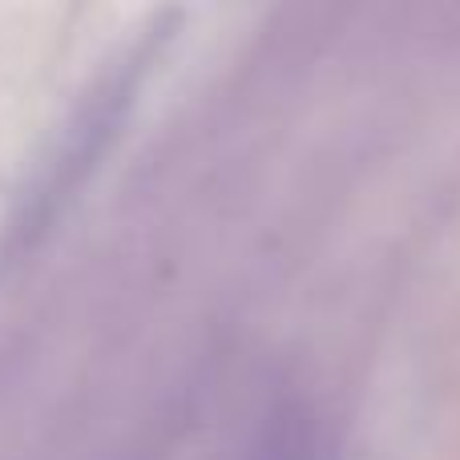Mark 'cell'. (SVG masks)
Masks as SVG:
<instances>
[{"label":"cell","instance_id":"2","mask_svg":"<svg viewBox=\"0 0 460 460\" xmlns=\"http://www.w3.org/2000/svg\"><path fill=\"white\" fill-rule=\"evenodd\" d=\"M246 460H323V429L303 400H279L262 416Z\"/></svg>","mask_w":460,"mask_h":460},{"label":"cell","instance_id":"1","mask_svg":"<svg viewBox=\"0 0 460 460\" xmlns=\"http://www.w3.org/2000/svg\"><path fill=\"white\" fill-rule=\"evenodd\" d=\"M150 40L121 53V61H113L97 77V85L81 97L77 110L69 113L53 150L37 158V170L29 174L24 190L16 194L13 215H8L4 234H0V262H16L24 251H32L53 230L57 215H65V207L77 199L89 170H97V162L105 158L110 142L126 121V110L134 105L137 81L150 65Z\"/></svg>","mask_w":460,"mask_h":460}]
</instances>
